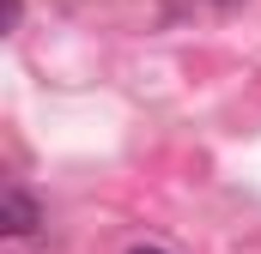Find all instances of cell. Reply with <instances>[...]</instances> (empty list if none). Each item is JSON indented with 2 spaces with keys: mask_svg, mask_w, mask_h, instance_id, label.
Listing matches in <instances>:
<instances>
[{
  "mask_svg": "<svg viewBox=\"0 0 261 254\" xmlns=\"http://www.w3.org/2000/svg\"><path fill=\"white\" fill-rule=\"evenodd\" d=\"M37 224H43L37 194L12 182V188H6V200H0V230H6V236H37Z\"/></svg>",
  "mask_w": 261,
  "mask_h": 254,
  "instance_id": "cell-1",
  "label": "cell"
},
{
  "mask_svg": "<svg viewBox=\"0 0 261 254\" xmlns=\"http://www.w3.org/2000/svg\"><path fill=\"white\" fill-rule=\"evenodd\" d=\"M18 18H24V0H6V18H0V24H6V30H18Z\"/></svg>",
  "mask_w": 261,
  "mask_h": 254,
  "instance_id": "cell-2",
  "label": "cell"
},
{
  "mask_svg": "<svg viewBox=\"0 0 261 254\" xmlns=\"http://www.w3.org/2000/svg\"><path fill=\"white\" fill-rule=\"evenodd\" d=\"M128 254H170V248H158V242H134Z\"/></svg>",
  "mask_w": 261,
  "mask_h": 254,
  "instance_id": "cell-3",
  "label": "cell"
},
{
  "mask_svg": "<svg viewBox=\"0 0 261 254\" xmlns=\"http://www.w3.org/2000/svg\"><path fill=\"white\" fill-rule=\"evenodd\" d=\"M206 6H243V0H206Z\"/></svg>",
  "mask_w": 261,
  "mask_h": 254,
  "instance_id": "cell-4",
  "label": "cell"
}]
</instances>
